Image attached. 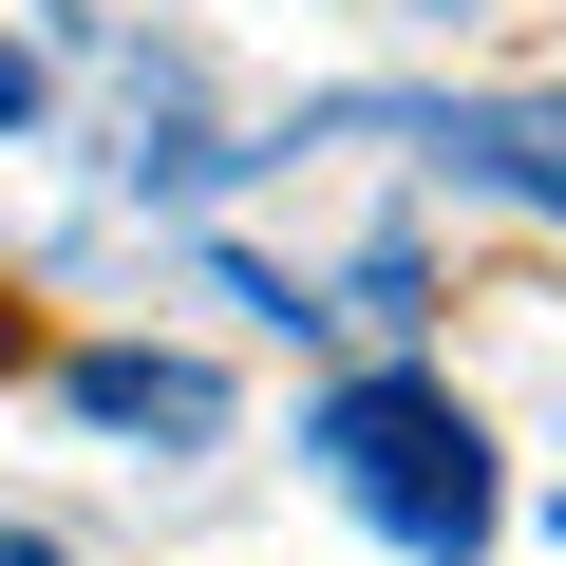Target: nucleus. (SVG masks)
Instances as JSON below:
<instances>
[{
    "mask_svg": "<svg viewBox=\"0 0 566 566\" xmlns=\"http://www.w3.org/2000/svg\"><path fill=\"white\" fill-rule=\"evenodd\" d=\"M303 133H397V151H434L453 189H510V208L566 227V95H322Z\"/></svg>",
    "mask_w": 566,
    "mask_h": 566,
    "instance_id": "2",
    "label": "nucleus"
},
{
    "mask_svg": "<svg viewBox=\"0 0 566 566\" xmlns=\"http://www.w3.org/2000/svg\"><path fill=\"white\" fill-rule=\"evenodd\" d=\"M303 453L340 472V510L378 528V547H416V566H472L491 547V434L453 416V378H340L322 416H303Z\"/></svg>",
    "mask_w": 566,
    "mask_h": 566,
    "instance_id": "1",
    "label": "nucleus"
},
{
    "mask_svg": "<svg viewBox=\"0 0 566 566\" xmlns=\"http://www.w3.org/2000/svg\"><path fill=\"white\" fill-rule=\"evenodd\" d=\"M57 39H76V0H0V151L57 114Z\"/></svg>",
    "mask_w": 566,
    "mask_h": 566,
    "instance_id": "5",
    "label": "nucleus"
},
{
    "mask_svg": "<svg viewBox=\"0 0 566 566\" xmlns=\"http://www.w3.org/2000/svg\"><path fill=\"white\" fill-rule=\"evenodd\" d=\"M0 566H76V547H57V528H0Z\"/></svg>",
    "mask_w": 566,
    "mask_h": 566,
    "instance_id": "7",
    "label": "nucleus"
},
{
    "mask_svg": "<svg viewBox=\"0 0 566 566\" xmlns=\"http://www.w3.org/2000/svg\"><path fill=\"white\" fill-rule=\"evenodd\" d=\"M57 397H76L95 434H151V453H208V434H227V378L170 359V340H95V359H57Z\"/></svg>",
    "mask_w": 566,
    "mask_h": 566,
    "instance_id": "3",
    "label": "nucleus"
},
{
    "mask_svg": "<svg viewBox=\"0 0 566 566\" xmlns=\"http://www.w3.org/2000/svg\"><path fill=\"white\" fill-rule=\"evenodd\" d=\"M322 322H359V340H416V322H434V264H416V245H359V283H340Z\"/></svg>",
    "mask_w": 566,
    "mask_h": 566,
    "instance_id": "6",
    "label": "nucleus"
},
{
    "mask_svg": "<svg viewBox=\"0 0 566 566\" xmlns=\"http://www.w3.org/2000/svg\"><path fill=\"white\" fill-rule=\"evenodd\" d=\"M114 170H133V189H208V170H227V151H208V76H189L170 39L114 57Z\"/></svg>",
    "mask_w": 566,
    "mask_h": 566,
    "instance_id": "4",
    "label": "nucleus"
}]
</instances>
